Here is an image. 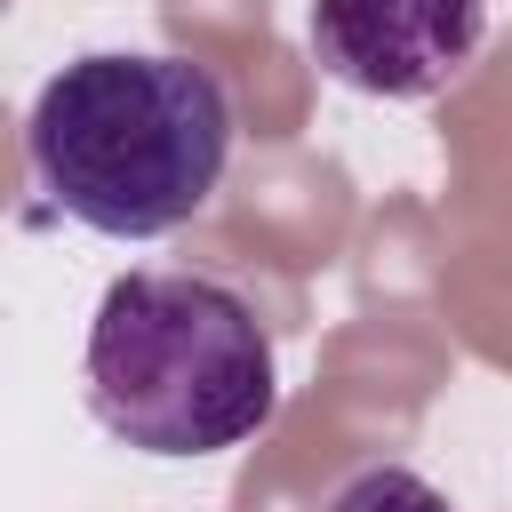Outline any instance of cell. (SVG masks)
Masks as SVG:
<instances>
[{
    "label": "cell",
    "instance_id": "1",
    "mask_svg": "<svg viewBox=\"0 0 512 512\" xmlns=\"http://www.w3.org/2000/svg\"><path fill=\"white\" fill-rule=\"evenodd\" d=\"M24 160L56 216L104 240H160L216 200L232 160V96L192 56L96 48L40 80Z\"/></svg>",
    "mask_w": 512,
    "mask_h": 512
},
{
    "label": "cell",
    "instance_id": "2",
    "mask_svg": "<svg viewBox=\"0 0 512 512\" xmlns=\"http://www.w3.org/2000/svg\"><path fill=\"white\" fill-rule=\"evenodd\" d=\"M88 408L136 456H224L280 408L256 304L208 272H120L88 320Z\"/></svg>",
    "mask_w": 512,
    "mask_h": 512
},
{
    "label": "cell",
    "instance_id": "3",
    "mask_svg": "<svg viewBox=\"0 0 512 512\" xmlns=\"http://www.w3.org/2000/svg\"><path fill=\"white\" fill-rule=\"evenodd\" d=\"M312 64L360 96H440L488 40V0H312Z\"/></svg>",
    "mask_w": 512,
    "mask_h": 512
},
{
    "label": "cell",
    "instance_id": "4",
    "mask_svg": "<svg viewBox=\"0 0 512 512\" xmlns=\"http://www.w3.org/2000/svg\"><path fill=\"white\" fill-rule=\"evenodd\" d=\"M328 512H456L416 464H360L336 496H328Z\"/></svg>",
    "mask_w": 512,
    "mask_h": 512
}]
</instances>
